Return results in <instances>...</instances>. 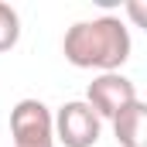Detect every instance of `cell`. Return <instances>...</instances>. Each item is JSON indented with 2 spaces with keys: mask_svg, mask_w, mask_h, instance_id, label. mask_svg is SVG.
I'll return each mask as SVG.
<instances>
[{
  "mask_svg": "<svg viewBox=\"0 0 147 147\" xmlns=\"http://www.w3.org/2000/svg\"><path fill=\"white\" fill-rule=\"evenodd\" d=\"M130 28L113 17H92V21H75L62 38V55L75 69H92V72H120L130 58Z\"/></svg>",
  "mask_w": 147,
  "mask_h": 147,
  "instance_id": "6da1fadb",
  "label": "cell"
},
{
  "mask_svg": "<svg viewBox=\"0 0 147 147\" xmlns=\"http://www.w3.org/2000/svg\"><path fill=\"white\" fill-rule=\"evenodd\" d=\"M55 144L62 147H96L103 137V120L89 110L86 99H69L51 113Z\"/></svg>",
  "mask_w": 147,
  "mask_h": 147,
  "instance_id": "7a4b0ae2",
  "label": "cell"
},
{
  "mask_svg": "<svg viewBox=\"0 0 147 147\" xmlns=\"http://www.w3.org/2000/svg\"><path fill=\"white\" fill-rule=\"evenodd\" d=\"M10 137H14V147H55L51 110L31 96L21 99L10 110Z\"/></svg>",
  "mask_w": 147,
  "mask_h": 147,
  "instance_id": "3957f363",
  "label": "cell"
},
{
  "mask_svg": "<svg viewBox=\"0 0 147 147\" xmlns=\"http://www.w3.org/2000/svg\"><path fill=\"white\" fill-rule=\"evenodd\" d=\"M134 99H140L137 86H134V79H127L123 72H103V75H96L89 82V89H86V103H89V110L96 113L99 120H113L120 110H127Z\"/></svg>",
  "mask_w": 147,
  "mask_h": 147,
  "instance_id": "277c9868",
  "label": "cell"
},
{
  "mask_svg": "<svg viewBox=\"0 0 147 147\" xmlns=\"http://www.w3.org/2000/svg\"><path fill=\"white\" fill-rule=\"evenodd\" d=\"M110 123L120 147H147V106L140 99H134L127 110H120Z\"/></svg>",
  "mask_w": 147,
  "mask_h": 147,
  "instance_id": "5b68a950",
  "label": "cell"
},
{
  "mask_svg": "<svg viewBox=\"0 0 147 147\" xmlns=\"http://www.w3.org/2000/svg\"><path fill=\"white\" fill-rule=\"evenodd\" d=\"M17 41H21V17L7 0H0V51H10Z\"/></svg>",
  "mask_w": 147,
  "mask_h": 147,
  "instance_id": "8992f818",
  "label": "cell"
},
{
  "mask_svg": "<svg viewBox=\"0 0 147 147\" xmlns=\"http://www.w3.org/2000/svg\"><path fill=\"white\" fill-rule=\"evenodd\" d=\"M130 14H134V21H137V24H144V7H140V0H134V3H130Z\"/></svg>",
  "mask_w": 147,
  "mask_h": 147,
  "instance_id": "52a82bcc",
  "label": "cell"
}]
</instances>
